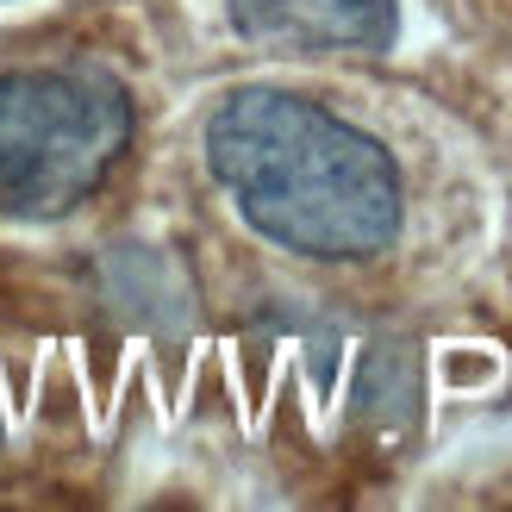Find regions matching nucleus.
<instances>
[{
	"label": "nucleus",
	"instance_id": "nucleus-1",
	"mask_svg": "<svg viewBox=\"0 0 512 512\" xmlns=\"http://www.w3.org/2000/svg\"><path fill=\"white\" fill-rule=\"evenodd\" d=\"M207 169L256 238L319 263H369L406 219L388 144L288 88L225 94L207 113Z\"/></svg>",
	"mask_w": 512,
	"mask_h": 512
},
{
	"label": "nucleus",
	"instance_id": "nucleus-2",
	"mask_svg": "<svg viewBox=\"0 0 512 512\" xmlns=\"http://www.w3.org/2000/svg\"><path fill=\"white\" fill-rule=\"evenodd\" d=\"M138 132L132 88L107 69L57 63L0 75V219L50 225L113 175Z\"/></svg>",
	"mask_w": 512,
	"mask_h": 512
},
{
	"label": "nucleus",
	"instance_id": "nucleus-3",
	"mask_svg": "<svg viewBox=\"0 0 512 512\" xmlns=\"http://www.w3.org/2000/svg\"><path fill=\"white\" fill-rule=\"evenodd\" d=\"M232 25L281 50H388L400 0H232Z\"/></svg>",
	"mask_w": 512,
	"mask_h": 512
}]
</instances>
